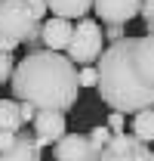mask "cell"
Returning <instances> with one entry per match:
<instances>
[{
    "instance_id": "6da1fadb",
    "label": "cell",
    "mask_w": 154,
    "mask_h": 161,
    "mask_svg": "<svg viewBox=\"0 0 154 161\" xmlns=\"http://www.w3.org/2000/svg\"><path fill=\"white\" fill-rule=\"evenodd\" d=\"M96 68V90L111 112L136 115V112L154 108V34L108 43Z\"/></svg>"
},
{
    "instance_id": "7a4b0ae2",
    "label": "cell",
    "mask_w": 154,
    "mask_h": 161,
    "mask_svg": "<svg viewBox=\"0 0 154 161\" xmlns=\"http://www.w3.org/2000/svg\"><path fill=\"white\" fill-rule=\"evenodd\" d=\"M9 90H13L16 102L34 105L37 112L40 108L68 112L77 105V96H80L77 65L65 53L28 50V56L16 62Z\"/></svg>"
},
{
    "instance_id": "3957f363",
    "label": "cell",
    "mask_w": 154,
    "mask_h": 161,
    "mask_svg": "<svg viewBox=\"0 0 154 161\" xmlns=\"http://www.w3.org/2000/svg\"><path fill=\"white\" fill-rule=\"evenodd\" d=\"M40 25L25 0H0V50L13 53L19 43L40 50Z\"/></svg>"
},
{
    "instance_id": "277c9868",
    "label": "cell",
    "mask_w": 154,
    "mask_h": 161,
    "mask_svg": "<svg viewBox=\"0 0 154 161\" xmlns=\"http://www.w3.org/2000/svg\"><path fill=\"white\" fill-rule=\"evenodd\" d=\"M105 53V34H102V25L93 19H80L71 34V43L65 50V56L74 62V65H93L99 62V56Z\"/></svg>"
},
{
    "instance_id": "5b68a950",
    "label": "cell",
    "mask_w": 154,
    "mask_h": 161,
    "mask_svg": "<svg viewBox=\"0 0 154 161\" xmlns=\"http://www.w3.org/2000/svg\"><path fill=\"white\" fill-rule=\"evenodd\" d=\"M99 161H154V152H151V146L139 142L133 133H117L102 149Z\"/></svg>"
},
{
    "instance_id": "8992f818",
    "label": "cell",
    "mask_w": 154,
    "mask_h": 161,
    "mask_svg": "<svg viewBox=\"0 0 154 161\" xmlns=\"http://www.w3.org/2000/svg\"><path fill=\"white\" fill-rule=\"evenodd\" d=\"M102 149L93 146L90 133H65L53 146V158L56 161H99Z\"/></svg>"
},
{
    "instance_id": "52a82bcc",
    "label": "cell",
    "mask_w": 154,
    "mask_h": 161,
    "mask_svg": "<svg viewBox=\"0 0 154 161\" xmlns=\"http://www.w3.org/2000/svg\"><path fill=\"white\" fill-rule=\"evenodd\" d=\"M93 13L102 19V25H123L126 28V22H133L142 13V0H96Z\"/></svg>"
},
{
    "instance_id": "ba28073f",
    "label": "cell",
    "mask_w": 154,
    "mask_h": 161,
    "mask_svg": "<svg viewBox=\"0 0 154 161\" xmlns=\"http://www.w3.org/2000/svg\"><path fill=\"white\" fill-rule=\"evenodd\" d=\"M40 152H43V146L37 142V136L28 133V130H19V133H13L3 142L0 161H43Z\"/></svg>"
},
{
    "instance_id": "9c48e42d",
    "label": "cell",
    "mask_w": 154,
    "mask_h": 161,
    "mask_svg": "<svg viewBox=\"0 0 154 161\" xmlns=\"http://www.w3.org/2000/svg\"><path fill=\"white\" fill-rule=\"evenodd\" d=\"M68 133V121H65V112H53V108H40L34 115V136H37L40 146H56L62 136Z\"/></svg>"
},
{
    "instance_id": "30bf717a",
    "label": "cell",
    "mask_w": 154,
    "mask_h": 161,
    "mask_svg": "<svg viewBox=\"0 0 154 161\" xmlns=\"http://www.w3.org/2000/svg\"><path fill=\"white\" fill-rule=\"evenodd\" d=\"M71 34H74V25L68 19H43L40 25V50H53V53H65L68 43H71Z\"/></svg>"
},
{
    "instance_id": "8fae6325",
    "label": "cell",
    "mask_w": 154,
    "mask_h": 161,
    "mask_svg": "<svg viewBox=\"0 0 154 161\" xmlns=\"http://www.w3.org/2000/svg\"><path fill=\"white\" fill-rule=\"evenodd\" d=\"M93 3L96 0H46V6L53 9V16L59 19H83L86 13H93Z\"/></svg>"
},
{
    "instance_id": "7c38bea8",
    "label": "cell",
    "mask_w": 154,
    "mask_h": 161,
    "mask_svg": "<svg viewBox=\"0 0 154 161\" xmlns=\"http://www.w3.org/2000/svg\"><path fill=\"white\" fill-rule=\"evenodd\" d=\"M0 130H3V133H19V130H25V121H22V102L0 99Z\"/></svg>"
},
{
    "instance_id": "4fadbf2b",
    "label": "cell",
    "mask_w": 154,
    "mask_h": 161,
    "mask_svg": "<svg viewBox=\"0 0 154 161\" xmlns=\"http://www.w3.org/2000/svg\"><path fill=\"white\" fill-rule=\"evenodd\" d=\"M133 136L139 142H145V146H151L154 142V108H145V112H136L133 115Z\"/></svg>"
},
{
    "instance_id": "5bb4252c",
    "label": "cell",
    "mask_w": 154,
    "mask_h": 161,
    "mask_svg": "<svg viewBox=\"0 0 154 161\" xmlns=\"http://www.w3.org/2000/svg\"><path fill=\"white\" fill-rule=\"evenodd\" d=\"M13 71H16V59H13V53H3V50H0V87L13 80Z\"/></svg>"
},
{
    "instance_id": "9a60e30c",
    "label": "cell",
    "mask_w": 154,
    "mask_h": 161,
    "mask_svg": "<svg viewBox=\"0 0 154 161\" xmlns=\"http://www.w3.org/2000/svg\"><path fill=\"white\" fill-rule=\"evenodd\" d=\"M77 84H80V90L83 87H99V68L96 65H83L77 71Z\"/></svg>"
},
{
    "instance_id": "2e32d148",
    "label": "cell",
    "mask_w": 154,
    "mask_h": 161,
    "mask_svg": "<svg viewBox=\"0 0 154 161\" xmlns=\"http://www.w3.org/2000/svg\"><path fill=\"white\" fill-rule=\"evenodd\" d=\"M111 136H114V133L108 130V124H99V127H93V130H90V140H93V146H96V149H105V146L111 142Z\"/></svg>"
},
{
    "instance_id": "e0dca14e",
    "label": "cell",
    "mask_w": 154,
    "mask_h": 161,
    "mask_svg": "<svg viewBox=\"0 0 154 161\" xmlns=\"http://www.w3.org/2000/svg\"><path fill=\"white\" fill-rule=\"evenodd\" d=\"M102 34H105L108 43H120V40L126 37V28H123V25H105V28H102Z\"/></svg>"
},
{
    "instance_id": "ac0fdd59",
    "label": "cell",
    "mask_w": 154,
    "mask_h": 161,
    "mask_svg": "<svg viewBox=\"0 0 154 161\" xmlns=\"http://www.w3.org/2000/svg\"><path fill=\"white\" fill-rule=\"evenodd\" d=\"M123 127H126V115H120V112H111V115H108V130H111V133H123Z\"/></svg>"
},
{
    "instance_id": "d6986e66",
    "label": "cell",
    "mask_w": 154,
    "mask_h": 161,
    "mask_svg": "<svg viewBox=\"0 0 154 161\" xmlns=\"http://www.w3.org/2000/svg\"><path fill=\"white\" fill-rule=\"evenodd\" d=\"M28 6H31V13L37 16V22H43L46 19V13H49V6H46V0H25Z\"/></svg>"
},
{
    "instance_id": "ffe728a7",
    "label": "cell",
    "mask_w": 154,
    "mask_h": 161,
    "mask_svg": "<svg viewBox=\"0 0 154 161\" xmlns=\"http://www.w3.org/2000/svg\"><path fill=\"white\" fill-rule=\"evenodd\" d=\"M145 22H151L154 19V0H142V13H139Z\"/></svg>"
},
{
    "instance_id": "44dd1931",
    "label": "cell",
    "mask_w": 154,
    "mask_h": 161,
    "mask_svg": "<svg viewBox=\"0 0 154 161\" xmlns=\"http://www.w3.org/2000/svg\"><path fill=\"white\" fill-rule=\"evenodd\" d=\"M34 115H37V108L22 102V121H25V124H34Z\"/></svg>"
},
{
    "instance_id": "7402d4cb",
    "label": "cell",
    "mask_w": 154,
    "mask_h": 161,
    "mask_svg": "<svg viewBox=\"0 0 154 161\" xmlns=\"http://www.w3.org/2000/svg\"><path fill=\"white\" fill-rule=\"evenodd\" d=\"M9 136H13V133H3V130H0V149H3V142L9 140Z\"/></svg>"
},
{
    "instance_id": "603a6c76",
    "label": "cell",
    "mask_w": 154,
    "mask_h": 161,
    "mask_svg": "<svg viewBox=\"0 0 154 161\" xmlns=\"http://www.w3.org/2000/svg\"><path fill=\"white\" fill-rule=\"evenodd\" d=\"M145 28H148V34H154V19H151V22H145Z\"/></svg>"
}]
</instances>
